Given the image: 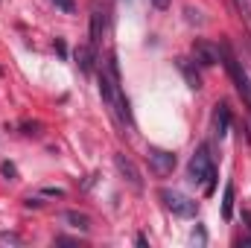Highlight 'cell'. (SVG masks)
<instances>
[{"label": "cell", "instance_id": "1", "mask_svg": "<svg viewBox=\"0 0 251 248\" xmlns=\"http://www.w3.org/2000/svg\"><path fill=\"white\" fill-rule=\"evenodd\" d=\"M100 97H102L108 114L114 117V123L123 128V134H131L134 120H131L128 99L123 97V88H120V70H117V56L114 53H108L105 62H100Z\"/></svg>", "mask_w": 251, "mask_h": 248}, {"label": "cell", "instance_id": "2", "mask_svg": "<svg viewBox=\"0 0 251 248\" xmlns=\"http://www.w3.org/2000/svg\"><path fill=\"white\" fill-rule=\"evenodd\" d=\"M187 175H190L193 184L201 187L204 196H213V190H216V167H213V158H210V149L207 146H199L196 149V155L190 158Z\"/></svg>", "mask_w": 251, "mask_h": 248}, {"label": "cell", "instance_id": "3", "mask_svg": "<svg viewBox=\"0 0 251 248\" xmlns=\"http://www.w3.org/2000/svg\"><path fill=\"white\" fill-rule=\"evenodd\" d=\"M219 50H222V64H225V70H228V76H231L237 94L243 97L246 108L251 111V79H249V73H246V67H243V62L237 59V53H234L228 44H219Z\"/></svg>", "mask_w": 251, "mask_h": 248}, {"label": "cell", "instance_id": "4", "mask_svg": "<svg viewBox=\"0 0 251 248\" xmlns=\"http://www.w3.org/2000/svg\"><path fill=\"white\" fill-rule=\"evenodd\" d=\"M161 201L167 204V210H173L181 219H193L199 213V201L184 196V193H178V190H161Z\"/></svg>", "mask_w": 251, "mask_h": 248}, {"label": "cell", "instance_id": "5", "mask_svg": "<svg viewBox=\"0 0 251 248\" xmlns=\"http://www.w3.org/2000/svg\"><path fill=\"white\" fill-rule=\"evenodd\" d=\"M146 158H149L152 173L161 175V178L173 175V170H176V164H178L176 152H170V149H158V146H149V149H146Z\"/></svg>", "mask_w": 251, "mask_h": 248}, {"label": "cell", "instance_id": "6", "mask_svg": "<svg viewBox=\"0 0 251 248\" xmlns=\"http://www.w3.org/2000/svg\"><path fill=\"white\" fill-rule=\"evenodd\" d=\"M114 167H117V173L123 175V181H126L128 187H131L134 193H140V190H143V175H140L137 164H134V161H131L128 155L117 152V155H114Z\"/></svg>", "mask_w": 251, "mask_h": 248}, {"label": "cell", "instance_id": "7", "mask_svg": "<svg viewBox=\"0 0 251 248\" xmlns=\"http://www.w3.org/2000/svg\"><path fill=\"white\" fill-rule=\"evenodd\" d=\"M193 59H196L199 67H213V64L222 62V50H219V44H210L204 38H196L193 41Z\"/></svg>", "mask_w": 251, "mask_h": 248}, {"label": "cell", "instance_id": "8", "mask_svg": "<svg viewBox=\"0 0 251 248\" xmlns=\"http://www.w3.org/2000/svg\"><path fill=\"white\" fill-rule=\"evenodd\" d=\"M102 29H105V6H100V0L91 3V47L97 50L102 41Z\"/></svg>", "mask_w": 251, "mask_h": 248}, {"label": "cell", "instance_id": "9", "mask_svg": "<svg viewBox=\"0 0 251 248\" xmlns=\"http://www.w3.org/2000/svg\"><path fill=\"white\" fill-rule=\"evenodd\" d=\"M228 128H231V108L225 102H216V108H213V134L225 137Z\"/></svg>", "mask_w": 251, "mask_h": 248}, {"label": "cell", "instance_id": "10", "mask_svg": "<svg viewBox=\"0 0 251 248\" xmlns=\"http://www.w3.org/2000/svg\"><path fill=\"white\" fill-rule=\"evenodd\" d=\"M62 222H67V225L76 228V231H91V216L82 213V210H64Z\"/></svg>", "mask_w": 251, "mask_h": 248}, {"label": "cell", "instance_id": "11", "mask_svg": "<svg viewBox=\"0 0 251 248\" xmlns=\"http://www.w3.org/2000/svg\"><path fill=\"white\" fill-rule=\"evenodd\" d=\"M73 59H76V64H79V70H82V73H91V70H94V62H97V56H94V47H91V44H88V47H79Z\"/></svg>", "mask_w": 251, "mask_h": 248}, {"label": "cell", "instance_id": "12", "mask_svg": "<svg viewBox=\"0 0 251 248\" xmlns=\"http://www.w3.org/2000/svg\"><path fill=\"white\" fill-rule=\"evenodd\" d=\"M222 216H225V222L234 219V184L231 181L225 184V196H222Z\"/></svg>", "mask_w": 251, "mask_h": 248}, {"label": "cell", "instance_id": "13", "mask_svg": "<svg viewBox=\"0 0 251 248\" xmlns=\"http://www.w3.org/2000/svg\"><path fill=\"white\" fill-rule=\"evenodd\" d=\"M53 6L62 9L64 15H73V12H76V3H73V0H53Z\"/></svg>", "mask_w": 251, "mask_h": 248}, {"label": "cell", "instance_id": "14", "mask_svg": "<svg viewBox=\"0 0 251 248\" xmlns=\"http://www.w3.org/2000/svg\"><path fill=\"white\" fill-rule=\"evenodd\" d=\"M193 243H199V246H204V243H207V237H204V228H201V225L196 228V234H193Z\"/></svg>", "mask_w": 251, "mask_h": 248}, {"label": "cell", "instance_id": "15", "mask_svg": "<svg viewBox=\"0 0 251 248\" xmlns=\"http://www.w3.org/2000/svg\"><path fill=\"white\" fill-rule=\"evenodd\" d=\"M243 219L249 222V231H251V213H249V210H243ZM240 246H251V237H249V240H240Z\"/></svg>", "mask_w": 251, "mask_h": 248}, {"label": "cell", "instance_id": "16", "mask_svg": "<svg viewBox=\"0 0 251 248\" xmlns=\"http://www.w3.org/2000/svg\"><path fill=\"white\" fill-rule=\"evenodd\" d=\"M149 3H152V6H155L158 12H164V9H167V6H170L173 0H149Z\"/></svg>", "mask_w": 251, "mask_h": 248}, {"label": "cell", "instance_id": "17", "mask_svg": "<svg viewBox=\"0 0 251 248\" xmlns=\"http://www.w3.org/2000/svg\"><path fill=\"white\" fill-rule=\"evenodd\" d=\"M0 243H21L15 234H0Z\"/></svg>", "mask_w": 251, "mask_h": 248}, {"label": "cell", "instance_id": "18", "mask_svg": "<svg viewBox=\"0 0 251 248\" xmlns=\"http://www.w3.org/2000/svg\"><path fill=\"white\" fill-rule=\"evenodd\" d=\"M3 175H9V178H12V175H15V167H12V164H3Z\"/></svg>", "mask_w": 251, "mask_h": 248}, {"label": "cell", "instance_id": "19", "mask_svg": "<svg viewBox=\"0 0 251 248\" xmlns=\"http://www.w3.org/2000/svg\"><path fill=\"white\" fill-rule=\"evenodd\" d=\"M249 50H251V38H249Z\"/></svg>", "mask_w": 251, "mask_h": 248}]
</instances>
